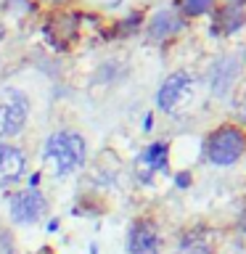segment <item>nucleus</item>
Listing matches in <instances>:
<instances>
[{
    "label": "nucleus",
    "instance_id": "f257e3e1",
    "mask_svg": "<svg viewBox=\"0 0 246 254\" xmlns=\"http://www.w3.org/2000/svg\"><path fill=\"white\" fill-rule=\"evenodd\" d=\"M246 156V127L241 122H220L204 138V159L214 167H233Z\"/></svg>",
    "mask_w": 246,
    "mask_h": 254
},
{
    "label": "nucleus",
    "instance_id": "f03ea898",
    "mask_svg": "<svg viewBox=\"0 0 246 254\" xmlns=\"http://www.w3.org/2000/svg\"><path fill=\"white\" fill-rule=\"evenodd\" d=\"M43 156L48 159V164L53 167V172L59 178H66V175H71L85 164V156H87L85 138L74 130H59L45 140Z\"/></svg>",
    "mask_w": 246,
    "mask_h": 254
},
{
    "label": "nucleus",
    "instance_id": "7ed1b4c3",
    "mask_svg": "<svg viewBox=\"0 0 246 254\" xmlns=\"http://www.w3.org/2000/svg\"><path fill=\"white\" fill-rule=\"evenodd\" d=\"M48 212V198L43 196L40 188H24L8 198V214L16 225H35L45 217Z\"/></svg>",
    "mask_w": 246,
    "mask_h": 254
},
{
    "label": "nucleus",
    "instance_id": "20e7f679",
    "mask_svg": "<svg viewBox=\"0 0 246 254\" xmlns=\"http://www.w3.org/2000/svg\"><path fill=\"white\" fill-rule=\"evenodd\" d=\"M29 114V98L19 87H5L0 93V135H19Z\"/></svg>",
    "mask_w": 246,
    "mask_h": 254
},
{
    "label": "nucleus",
    "instance_id": "39448f33",
    "mask_svg": "<svg viewBox=\"0 0 246 254\" xmlns=\"http://www.w3.org/2000/svg\"><path fill=\"white\" fill-rule=\"evenodd\" d=\"M238 77H241V59L236 53H222L209 64V74H206V82H209V93L214 98H225V95L236 87Z\"/></svg>",
    "mask_w": 246,
    "mask_h": 254
},
{
    "label": "nucleus",
    "instance_id": "423d86ee",
    "mask_svg": "<svg viewBox=\"0 0 246 254\" xmlns=\"http://www.w3.org/2000/svg\"><path fill=\"white\" fill-rule=\"evenodd\" d=\"M220 236L209 222H190L178 233V252L180 254H217Z\"/></svg>",
    "mask_w": 246,
    "mask_h": 254
},
{
    "label": "nucleus",
    "instance_id": "0eeeda50",
    "mask_svg": "<svg viewBox=\"0 0 246 254\" xmlns=\"http://www.w3.org/2000/svg\"><path fill=\"white\" fill-rule=\"evenodd\" d=\"M127 254H159L162 252V230L154 217H135L127 230Z\"/></svg>",
    "mask_w": 246,
    "mask_h": 254
},
{
    "label": "nucleus",
    "instance_id": "6e6552de",
    "mask_svg": "<svg viewBox=\"0 0 246 254\" xmlns=\"http://www.w3.org/2000/svg\"><path fill=\"white\" fill-rule=\"evenodd\" d=\"M190 87H193V74H190V71H185V69L172 71V74L162 82V87H159L156 106L162 111H175L183 101H185Z\"/></svg>",
    "mask_w": 246,
    "mask_h": 254
},
{
    "label": "nucleus",
    "instance_id": "1a4fd4ad",
    "mask_svg": "<svg viewBox=\"0 0 246 254\" xmlns=\"http://www.w3.org/2000/svg\"><path fill=\"white\" fill-rule=\"evenodd\" d=\"M24 170H27V156L21 154V148L0 140V190L16 186L24 178Z\"/></svg>",
    "mask_w": 246,
    "mask_h": 254
},
{
    "label": "nucleus",
    "instance_id": "9d476101",
    "mask_svg": "<svg viewBox=\"0 0 246 254\" xmlns=\"http://www.w3.org/2000/svg\"><path fill=\"white\" fill-rule=\"evenodd\" d=\"M246 21V11H244V3H217V8L212 11V27L209 32L212 35H233V32H238L244 27Z\"/></svg>",
    "mask_w": 246,
    "mask_h": 254
},
{
    "label": "nucleus",
    "instance_id": "9b49d317",
    "mask_svg": "<svg viewBox=\"0 0 246 254\" xmlns=\"http://www.w3.org/2000/svg\"><path fill=\"white\" fill-rule=\"evenodd\" d=\"M183 27H185V21H183L175 11L164 8V11H159V13L151 16V21H148V37H151V40H159V43H162V40L175 37Z\"/></svg>",
    "mask_w": 246,
    "mask_h": 254
},
{
    "label": "nucleus",
    "instance_id": "f8f14e48",
    "mask_svg": "<svg viewBox=\"0 0 246 254\" xmlns=\"http://www.w3.org/2000/svg\"><path fill=\"white\" fill-rule=\"evenodd\" d=\"M167 156H170V143L156 140L143 151V162H146L151 170H167Z\"/></svg>",
    "mask_w": 246,
    "mask_h": 254
},
{
    "label": "nucleus",
    "instance_id": "ddd939ff",
    "mask_svg": "<svg viewBox=\"0 0 246 254\" xmlns=\"http://www.w3.org/2000/svg\"><path fill=\"white\" fill-rule=\"evenodd\" d=\"M220 0H178V8L188 19H198V16H206L217 8Z\"/></svg>",
    "mask_w": 246,
    "mask_h": 254
},
{
    "label": "nucleus",
    "instance_id": "4468645a",
    "mask_svg": "<svg viewBox=\"0 0 246 254\" xmlns=\"http://www.w3.org/2000/svg\"><path fill=\"white\" fill-rule=\"evenodd\" d=\"M175 183H178L180 188H188L190 183H193V175H190V172H180L178 178H175Z\"/></svg>",
    "mask_w": 246,
    "mask_h": 254
},
{
    "label": "nucleus",
    "instance_id": "2eb2a0df",
    "mask_svg": "<svg viewBox=\"0 0 246 254\" xmlns=\"http://www.w3.org/2000/svg\"><path fill=\"white\" fill-rule=\"evenodd\" d=\"M238 230H241V236L246 238V201L241 204V214H238Z\"/></svg>",
    "mask_w": 246,
    "mask_h": 254
},
{
    "label": "nucleus",
    "instance_id": "dca6fc26",
    "mask_svg": "<svg viewBox=\"0 0 246 254\" xmlns=\"http://www.w3.org/2000/svg\"><path fill=\"white\" fill-rule=\"evenodd\" d=\"M238 106H241V114L246 117V87L241 90V95H238Z\"/></svg>",
    "mask_w": 246,
    "mask_h": 254
},
{
    "label": "nucleus",
    "instance_id": "f3484780",
    "mask_svg": "<svg viewBox=\"0 0 246 254\" xmlns=\"http://www.w3.org/2000/svg\"><path fill=\"white\" fill-rule=\"evenodd\" d=\"M151 125H154V117L148 114V117H146V122H143V127H146V130H151Z\"/></svg>",
    "mask_w": 246,
    "mask_h": 254
},
{
    "label": "nucleus",
    "instance_id": "a211bd4d",
    "mask_svg": "<svg viewBox=\"0 0 246 254\" xmlns=\"http://www.w3.org/2000/svg\"><path fill=\"white\" fill-rule=\"evenodd\" d=\"M37 254H53V249H51V246H43V249H40Z\"/></svg>",
    "mask_w": 246,
    "mask_h": 254
},
{
    "label": "nucleus",
    "instance_id": "6ab92c4d",
    "mask_svg": "<svg viewBox=\"0 0 246 254\" xmlns=\"http://www.w3.org/2000/svg\"><path fill=\"white\" fill-rule=\"evenodd\" d=\"M228 3H246V0H228Z\"/></svg>",
    "mask_w": 246,
    "mask_h": 254
}]
</instances>
